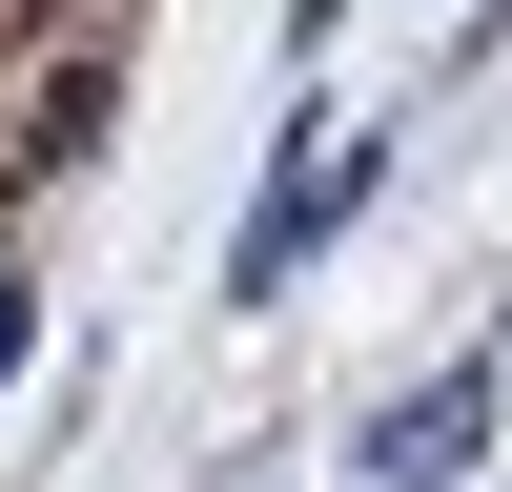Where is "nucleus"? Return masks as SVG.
I'll list each match as a JSON object with an SVG mask.
<instances>
[{"label":"nucleus","mask_w":512,"mask_h":492,"mask_svg":"<svg viewBox=\"0 0 512 492\" xmlns=\"http://www.w3.org/2000/svg\"><path fill=\"white\" fill-rule=\"evenodd\" d=\"M369 185H390V144H369V123H287V164H267V205L226 226V308H287V287H308V246L349 226Z\"/></svg>","instance_id":"obj_1"},{"label":"nucleus","mask_w":512,"mask_h":492,"mask_svg":"<svg viewBox=\"0 0 512 492\" xmlns=\"http://www.w3.org/2000/svg\"><path fill=\"white\" fill-rule=\"evenodd\" d=\"M472 451H492V369H431V390L369 410V492H451Z\"/></svg>","instance_id":"obj_2"},{"label":"nucleus","mask_w":512,"mask_h":492,"mask_svg":"<svg viewBox=\"0 0 512 492\" xmlns=\"http://www.w3.org/2000/svg\"><path fill=\"white\" fill-rule=\"evenodd\" d=\"M21 328H41V308H21V287H0V369H21Z\"/></svg>","instance_id":"obj_3"}]
</instances>
